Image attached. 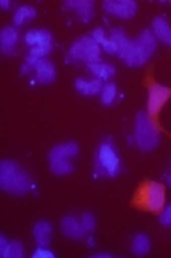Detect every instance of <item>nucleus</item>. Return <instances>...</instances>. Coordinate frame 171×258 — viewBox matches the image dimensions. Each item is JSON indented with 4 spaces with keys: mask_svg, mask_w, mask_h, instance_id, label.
Returning a JSON list of instances; mask_svg holds the SVG:
<instances>
[{
    "mask_svg": "<svg viewBox=\"0 0 171 258\" xmlns=\"http://www.w3.org/2000/svg\"><path fill=\"white\" fill-rule=\"evenodd\" d=\"M0 187L15 196L27 194L32 187V180L25 169L15 160H2L0 164Z\"/></svg>",
    "mask_w": 171,
    "mask_h": 258,
    "instance_id": "f257e3e1",
    "label": "nucleus"
},
{
    "mask_svg": "<svg viewBox=\"0 0 171 258\" xmlns=\"http://www.w3.org/2000/svg\"><path fill=\"white\" fill-rule=\"evenodd\" d=\"M132 205L145 212L160 214L166 205V187L153 180H145L137 187L132 198Z\"/></svg>",
    "mask_w": 171,
    "mask_h": 258,
    "instance_id": "f03ea898",
    "label": "nucleus"
},
{
    "mask_svg": "<svg viewBox=\"0 0 171 258\" xmlns=\"http://www.w3.org/2000/svg\"><path fill=\"white\" fill-rule=\"evenodd\" d=\"M120 169H122V162H120V155L114 148L110 137H105L98 145L95 157V173L98 176H114L120 175Z\"/></svg>",
    "mask_w": 171,
    "mask_h": 258,
    "instance_id": "7ed1b4c3",
    "label": "nucleus"
},
{
    "mask_svg": "<svg viewBox=\"0 0 171 258\" xmlns=\"http://www.w3.org/2000/svg\"><path fill=\"white\" fill-rule=\"evenodd\" d=\"M134 139L139 150L143 152H152L160 143V128L150 121L148 114L139 112L136 116V125H134Z\"/></svg>",
    "mask_w": 171,
    "mask_h": 258,
    "instance_id": "20e7f679",
    "label": "nucleus"
},
{
    "mask_svg": "<svg viewBox=\"0 0 171 258\" xmlns=\"http://www.w3.org/2000/svg\"><path fill=\"white\" fill-rule=\"evenodd\" d=\"M70 59L73 62H86V64L100 62V59H102V46L95 41L93 36H82L70 48Z\"/></svg>",
    "mask_w": 171,
    "mask_h": 258,
    "instance_id": "39448f33",
    "label": "nucleus"
},
{
    "mask_svg": "<svg viewBox=\"0 0 171 258\" xmlns=\"http://www.w3.org/2000/svg\"><path fill=\"white\" fill-rule=\"evenodd\" d=\"M171 98V88H166L155 80H148V102H146V114L150 121L159 126V114L166 102Z\"/></svg>",
    "mask_w": 171,
    "mask_h": 258,
    "instance_id": "423d86ee",
    "label": "nucleus"
},
{
    "mask_svg": "<svg viewBox=\"0 0 171 258\" xmlns=\"http://www.w3.org/2000/svg\"><path fill=\"white\" fill-rule=\"evenodd\" d=\"M157 50V38L153 36L152 29H146L139 34V38L134 41V57L132 66H143L148 62L150 57Z\"/></svg>",
    "mask_w": 171,
    "mask_h": 258,
    "instance_id": "0eeeda50",
    "label": "nucleus"
},
{
    "mask_svg": "<svg viewBox=\"0 0 171 258\" xmlns=\"http://www.w3.org/2000/svg\"><path fill=\"white\" fill-rule=\"evenodd\" d=\"M109 38L114 45V53H116L123 62L132 66V57H134V41L132 39L127 38L123 29H112V31H109Z\"/></svg>",
    "mask_w": 171,
    "mask_h": 258,
    "instance_id": "6e6552de",
    "label": "nucleus"
},
{
    "mask_svg": "<svg viewBox=\"0 0 171 258\" xmlns=\"http://www.w3.org/2000/svg\"><path fill=\"white\" fill-rule=\"evenodd\" d=\"M103 11L118 18H132L137 13V4L134 0H105L102 4Z\"/></svg>",
    "mask_w": 171,
    "mask_h": 258,
    "instance_id": "1a4fd4ad",
    "label": "nucleus"
},
{
    "mask_svg": "<svg viewBox=\"0 0 171 258\" xmlns=\"http://www.w3.org/2000/svg\"><path fill=\"white\" fill-rule=\"evenodd\" d=\"M61 232L65 237L68 239H73V240H80L86 237V230H84L82 223L79 219H75L73 216H65L61 219Z\"/></svg>",
    "mask_w": 171,
    "mask_h": 258,
    "instance_id": "9d476101",
    "label": "nucleus"
},
{
    "mask_svg": "<svg viewBox=\"0 0 171 258\" xmlns=\"http://www.w3.org/2000/svg\"><path fill=\"white\" fill-rule=\"evenodd\" d=\"M79 155V145L77 143H63L55 145L48 153V160H70Z\"/></svg>",
    "mask_w": 171,
    "mask_h": 258,
    "instance_id": "9b49d317",
    "label": "nucleus"
},
{
    "mask_svg": "<svg viewBox=\"0 0 171 258\" xmlns=\"http://www.w3.org/2000/svg\"><path fill=\"white\" fill-rule=\"evenodd\" d=\"M16 43H18V31L15 27H4L0 34V50L4 55H11L16 52Z\"/></svg>",
    "mask_w": 171,
    "mask_h": 258,
    "instance_id": "f8f14e48",
    "label": "nucleus"
},
{
    "mask_svg": "<svg viewBox=\"0 0 171 258\" xmlns=\"http://www.w3.org/2000/svg\"><path fill=\"white\" fill-rule=\"evenodd\" d=\"M152 32L159 41L171 46V25L164 16H155L152 22Z\"/></svg>",
    "mask_w": 171,
    "mask_h": 258,
    "instance_id": "ddd939ff",
    "label": "nucleus"
},
{
    "mask_svg": "<svg viewBox=\"0 0 171 258\" xmlns=\"http://www.w3.org/2000/svg\"><path fill=\"white\" fill-rule=\"evenodd\" d=\"M65 8L75 11L82 22H89L93 18V8H95V4H93V0H68L65 4Z\"/></svg>",
    "mask_w": 171,
    "mask_h": 258,
    "instance_id": "4468645a",
    "label": "nucleus"
},
{
    "mask_svg": "<svg viewBox=\"0 0 171 258\" xmlns=\"http://www.w3.org/2000/svg\"><path fill=\"white\" fill-rule=\"evenodd\" d=\"M25 43L29 48L52 45V34L46 29H32L25 34Z\"/></svg>",
    "mask_w": 171,
    "mask_h": 258,
    "instance_id": "2eb2a0df",
    "label": "nucleus"
},
{
    "mask_svg": "<svg viewBox=\"0 0 171 258\" xmlns=\"http://www.w3.org/2000/svg\"><path fill=\"white\" fill-rule=\"evenodd\" d=\"M34 72L38 75V80L43 84H50L55 80V66L48 59H39L34 66Z\"/></svg>",
    "mask_w": 171,
    "mask_h": 258,
    "instance_id": "dca6fc26",
    "label": "nucleus"
},
{
    "mask_svg": "<svg viewBox=\"0 0 171 258\" xmlns=\"http://www.w3.org/2000/svg\"><path fill=\"white\" fill-rule=\"evenodd\" d=\"M75 89L80 95L86 96H93L96 93H102L103 84L100 79H93V80H86V79H77L75 80Z\"/></svg>",
    "mask_w": 171,
    "mask_h": 258,
    "instance_id": "f3484780",
    "label": "nucleus"
},
{
    "mask_svg": "<svg viewBox=\"0 0 171 258\" xmlns=\"http://www.w3.org/2000/svg\"><path fill=\"white\" fill-rule=\"evenodd\" d=\"M32 233H34V239L38 246H48L50 239H52V224L48 221H38L34 224Z\"/></svg>",
    "mask_w": 171,
    "mask_h": 258,
    "instance_id": "a211bd4d",
    "label": "nucleus"
},
{
    "mask_svg": "<svg viewBox=\"0 0 171 258\" xmlns=\"http://www.w3.org/2000/svg\"><path fill=\"white\" fill-rule=\"evenodd\" d=\"M88 70L95 75V79H100V80H107L110 77H114L116 73V68L109 62H93V64H88Z\"/></svg>",
    "mask_w": 171,
    "mask_h": 258,
    "instance_id": "6ab92c4d",
    "label": "nucleus"
},
{
    "mask_svg": "<svg viewBox=\"0 0 171 258\" xmlns=\"http://www.w3.org/2000/svg\"><path fill=\"white\" fill-rule=\"evenodd\" d=\"M36 18V9L32 6H22L15 11V16H13V23L15 27H20L23 23L31 22V20Z\"/></svg>",
    "mask_w": 171,
    "mask_h": 258,
    "instance_id": "aec40b11",
    "label": "nucleus"
},
{
    "mask_svg": "<svg viewBox=\"0 0 171 258\" xmlns=\"http://www.w3.org/2000/svg\"><path fill=\"white\" fill-rule=\"evenodd\" d=\"M150 247H152V242H150V239L145 235V233H137V235L134 237L132 253L136 254V256H143V254H146L150 251Z\"/></svg>",
    "mask_w": 171,
    "mask_h": 258,
    "instance_id": "412c9836",
    "label": "nucleus"
},
{
    "mask_svg": "<svg viewBox=\"0 0 171 258\" xmlns=\"http://www.w3.org/2000/svg\"><path fill=\"white\" fill-rule=\"evenodd\" d=\"M91 36L95 38V41L102 46V50H105L107 53H114V45H112V41H110L109 34H107L103 29H100V27L98 29H95Z\"/></svg>",
    "mask_w": 171,
    "mask_h": 258,
    "instance_id": "4be33fe9",
    "label": "nucleus"
},
{
    "mask_svg": "<svg viewBox=\"0 0 171 258\" xmlns=\"http://www.w3.org/2000/svg\"><path fill=\"white\" fill-rule=\"evenodd\" d=\"M50 162V169H52L53 175H70L73 173V164L70 160H48Z\"/></svg>",
    "mask_w": 171,
    "mask_h": 258,
    "instance_id": "5701e85b",
    "label": "nucleus"
},
{
    "mask_svg": "<svg viewBox=\"0 0 171 258\" xmlns=\"http://www.w3.org/2000/svg\"><path fill=\"white\" fill-rule=\"evenodd\" d=\"M116 95H118L116 84H112V82L103 84V89H102V93H100V98H102L103 105H110V103H114V98H116Z\"/></svg>",
    "mask_w": 171,
    "mask_h": 258,
    "instance_id": "b1692460",
    "label": "nucleus"
},
{
    "mask_svg": "<svg viewBox=\"0 0 171 258\" xmlns=\"http://www.w3.org/2000/svg\"><path fill=\"white\" fill-rule=\"evenodd\" d=\"M80 223H82L84 230H86L88 233H93V232H95L96 219H95V216H93L91 212H84V214H82V217H80Z\"/></svg>",
    "mask_w": 171,
    "mask_h": 258,
    "instance_id": "393cba45",
    "label": "nucleus"
},
{
    "mask_svg": "<svg viewBox=\"0 0 171 258\" xmlns=\"http://www.w3.org/2000/svg\"><path fill=\"white\" fill-rule=\"evenodd\" d=\"M9 258H23V246L20 240H13L9 244Z\"/></svg>",
    "mask_w": 171,
    "mask_h": 258,
    "instance_id": "a878e982",
    "label": "nucleus"
},
{
    "mask_svg": "<svg viewBox=\"0 0 171 258\" xmlns=\"http://www.w3.org/2000/svg\"><path fill=\"white\" fill-rule=\"evenodd\" d=\"M53 251L48 249V246H38V249L32 253V258H53Z\"/></svg>",
    "mask_w": 171,
    "mask_h": 258,
    "instance_id": "bb28decb",
    "label": "nucleus"
},
{
    "mask_svg": "<svg viewBox=\"0 0 171 258\" xmlns=\"http://www.w3.org/2000/svg\"><path fill=\"white\" fill-rule=\"evenodd\" d=\"M159 221H160V224H164V226H171V205L166 207V209L160 212Z\"/></svg>",
    "mask_w": 171,
    "mask_h": 258,
    "instance_id": "cd10ccee",
    "label": "nucleus"
},
{
    "mask_svg": "<svg viewBox=\"0 0 171 258\" xmlns=\"http://www.w3.org/2000/svg\"><path fill=\"white\" fill-rule=\"evenodd\" d=\"M9 244L11 242H8L6 237H0V253H2V256H6V258H9Z\"/></svg>",
    "mask_w": 171,
    "mask_h": 258,
    "instance_id": "c85d7f7f",
    "label": "nucleus"
},
{
    "mask_svg": "<svg viewBox=\"0 0 171 258\" xmlns=\"http://www.w3.org/2000/svg\"><path fill=\"white\" fill-rule=\"evenodd\" d=\"M93 258H112V254L110 253H96V254H93Z\"/></svg>",
    "mask_w": 171,
    "mask_h": 258,
    "instance_id": "c756f323",
    "label": "nucleus"
},
{
    "mask_svg": "<svg viewBox=\"0 0 171 258\" xmlns=\"http://www.w3.org/2000/svg\"><path fill=\"white\" fill-rule=\"evenodd\" d=\"M0 6H2V9H9V8H11V2H9V0H2V2H0Z\"/></svg>",
    "mask_w": 171,
    "mask_h": 258,
    "instance_id": "7c9ffc66",
    "label": "nucleus"
},
{
    "mask_svg": "<svg viewBox=\"0 0 171 258\" xmlns=\"http://www.w3.org/2000/svg\"><path fill=\"white\" fill-rule=\"evenodd\" d=\"M167 182H169V185H171V173H169V176H167Z\"/></svg>",
    "mask_w": 171,
    "mask_h": 258,
    "instance_id": "2f4dec72",
    "label": "nucleus"
}]
</instances>
